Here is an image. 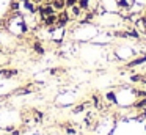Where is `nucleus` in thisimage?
I'll return each instance as SVG.
<instances>
[{
  "instance_id": "14",
  "label": "nucleus",
  "mask_w": 146,
  "mask_h": 135,
  "mask_svg": "<svg viewBox=\"0 0 146 135\" xmlns=\"http://www.w3.org/2000/svg\"><path fill=\"white\" fill-rule=\"evenodd\" d=\"M107 99L111 100V102H116V97H115L113 93H107Z\"/></svg>"
},
{
  "instance_id": "2",
  "label": "nucleus",
  "mask_w": 146,
  "mask_h": 135,
  "mask_svg": "<svg viewBox=\"0 0 146 135\" xmlns=\"http://www.w3.org/2000/svg\"><path fill=\"white\" fill-rule=\"evenodd\" d=\"M24 8H25V11H29L30 14H36V13H38V5H36L35 2H32V0L24 2Z\"/></svg>"
},
{
  "instance_id": "6",
  "label": "nucleus",
  "mask_w": 146,
  "mask_h": 135,
  "mask_svg": "<svg viewBox=\"0 0 146 135\" xmlns=\"http://www.w3.org/2000/svg\"><path fill=\"white\" fill-rule=\"evenodd\" d=\"M68 9H71V17H79L80 14H83V9L80 8L79 5H74V6H71V8H68Z\"/></svg>"
},
{
  "instance_id": "3",
  "label": "nucleus",
  "mask_w": 146,
  "mask_h": 135,
  "mask_svg": "<svg viewBox=\"0 0 146 135\" xmlns=\"http://www.w3.org/2000/svg\"><path fill=\"white\" fill-rule=\"evenodd\" d=\"M55 24H57V13L50 16H46L42 19V25H46V27H55Z\"/></svg>"
},
{
  "instance_id": "1",
  "label": "nucleus",
  "mask_w": 146,
  "mask_h": 135,
  "mask_svg": "<svg viewBox=\"0 0 146 135\" xmlns=\"http://www.w3.org/2000/svg\"><path fill=\"white\" fill-rule=\"evenodd\" d=\"M71 21V14L68 13V9H61V11L57 13V24H55V27L58 28H63L64 25H68Z\"/></svg>"
},
{
  "instance_id": "9",
  "label": "nucleus",
  "mask_w": 146,
  "mask_h": 135,
  "mask_svg": "<svg viewBox=\"0 0 146 135\" xmlns=\"http://www.w3.org/2000/svg\"><path fill=\"white\" fill-rule=\"evenodd\" d=\"M33 49H35V52L36 53H39V55H44V47H42V44L41 43H33Z\"/></svg>"
},
{
  "instance_id": "5",
  "label": "nucleus",
  "mask_w": 146,
  "mask_h": 135,
  "mask_svg": "<svg viewBox=\"0 0 146 135\" xmlns=\"http://www.w3.org/2000/svg\"><path fill=\"white\" fill-rule=\"evenodd\" d=\"M0 75L5 77V78H11V77H14V75H17V71L16 69H2V71H0Z\"/></svg>"
},
{
  "instance_id": "19",
  "label": "nucleus",
  "mask_w": 146,
  "mask_h": 135,
  "mask_svg": "<svg viewBox=\"0 0 146 135\" xmlns=\"http://www.w3.org/2000/svg\"><path fill=\"white\" fill-rule=\"evenodd\" d=\"M0 52H2V50H0Z\"/></svg>"
},
{
  "instance_id": "10",
  "label": "nucleus",
  "mask_w": 146,
  "mask_h": 135,
  "mask_svg": "<svg viewBox=\"0 0 146 135\" xmlns=\"http://www.w3.org/2000/svg\"><path fill=\"white\" fill-rule=\"evenodd\" d=\"M77 5H79L83 11H90V0H79Z\"/></svg>"
},
{
  "instance_id": "8",
  "label": "nucleus",
  "mask_w": 146,
  "mask_h": 135,
  "mask_svg": "<svg viewBox=\"0 0 146 135\" xmlns=\"http://www.w3.org/2000/svg\"><path fill=\"white\" fill-rule=\"evenodd\" d=\"M145 61H146V55H143V57H140V58L132 60L127 66H129V68H133V66H138V65H141V63H145Z\"/></svg>"
},
{
  "instance_id": "7",
  "label": "nucleus",
  "mask_w": 146,
  "mask_h": 135,
  "mask_svg": "<svg viewBox=\"0 0 146 135\" xmlns=\"http://www.w3.org/2000/svg\"><path fill=\"white\" fill-rule=\"evenodd\" d=\"M126 35H127V38H133V39H138V38H140V31L137 30L135 27H132V28H129V30H126Z\"/></svg>"
},
{
  "instance_id": "13",
  "label": "nucleus",
  "mask_w": 146,
  "mask_h": 135,
  "mask_svg": "<svg viewBox=\"0 0 146 135\" xmlns=\"http://www.w3.org/2000/svg\"><path fill=\"white\" fill-rule=\"evenodd\" d=\"M77 2H79V0H64V3H66V9L71 8V6H74V5H77Z\"/></svg>"
},
{
  "instance_id": "15",
  "label": "nucleus",
  "mask_w": 146,
  "mask_h": 135,
  "mask_svg": "<svg viewBox=\"0 0 146 135\" xmlns=\"http://www.w3.org/2000/svg\"><path fill=\"white\" fill-rule=\"evenodd\" d=\"M85 107H86V104H83V105H79V107H76V108H74V112H76V113H80L83 108H85Z\"/></svg>"
},
{
  "instance_id": "16",
  "label": "nucleus",
  "mask_w": 146,
  "mask_h": 135,
  "mask_svg": "<svg viewBox=\"0 0 146 135\" xmlns=\"http://www.w3.org/2000/svg\"><path fill=\"white\" fill-rule=\"evenodd\" d=\"M66 132H68L69 135H74V134H76V130H74L72 127H68V130H66Z\"/></svg>"
},
{
  "instance_id": "11",
  "label": "nucleus",
  "mask_w": 146,
  "mask_h": 135,
  "mask_svg": "<svg viewBox=\"0 0 146 135\" xmlns=\"http://www.w3.org/2000/svg\"><path fill=\"white\" fill-rule=\"evenodd\" d=\"M10 11L11 13H19V2L17 0H13L10 3Z\"/></svg>"
},
{
  "instance_id": "17",
  "label": "nucleus",
  "mask_w": 146,
  "mask_h": 135,
  "mask_svg": "<svg viewBox=\"0 0 146 135\" xmlns=\"http://www.w3.org/2000/svg\"><path fill=\"white\" fill-rule=\"evenodd\" d=\"M32 2H35V3H36V5H38V3H41V2H42V0H32Z\"/></svg>"
},
{
  "instance_id": "4",
  "label": "nucleus",
  "mask_w": 146,
  "mask_h": 135,
  "mask_svg": "<svg viewBox=\"0 0 146 135\" xmlns=\"http://www.w3.org/2000/svg\"><path fill=\"white\" fill-rule=\"evenodd\" d=\"M50 5L55 8V11H61V9H66V3L64 0H50Z\"/></svg>"
},
{
  "instance_id": "12",
  "label": "nucleus",
  "mask_w": 146,
  "mask_h": 135,
  "mask_svg": "<svg viewBox=\"0 0 146 135\" xmlns=\"http://www.w3.org/2000/svg\"><path fill=\"white\" fill-rule=\"evenodd\" d=\"M137 108H143V107H146V97H143L141 100H138V102L135 104Z\"/></svg>"
},
{
  "instance_id": "18",
  "label": "nucleus",
  "mask_w": 146,
  "mask_h": 135,
  "mask_svg": "<svg viewBox=\"0 0 146 135\" xmlns=\"http://www.w3.org/2000/svg\"><path fill=\"white\" fill-rule=\"evenodd\" d=\"M17 2H27V0H17Z\"/></svg>"
}]
</instances>
